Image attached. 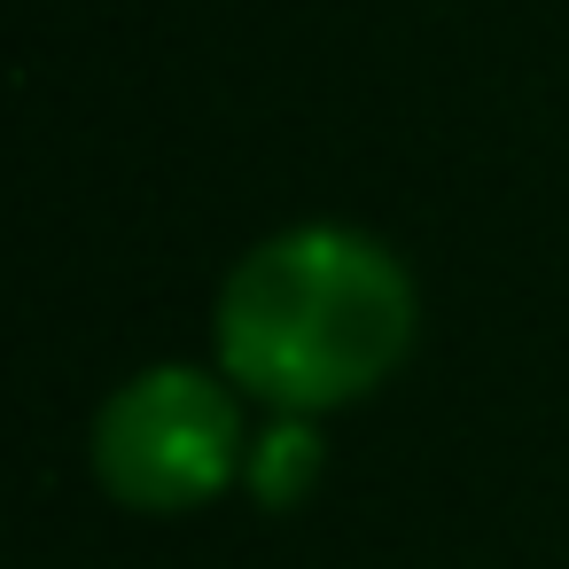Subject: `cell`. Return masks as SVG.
I'll list each match as a JSON object with an SVG mask.
<instances>
[{
	"label": "cell",
	"instance_id": "obj_1",
	"mask_svg": "<svg viewBox=\"0 0 569 569\" xmlns=\"http://www.w3.org/2000/svg\"><path fill=\"white\" fill-rule=\"evenodd\" d=\"M413 336V297L406 273L390 266L382 242L343 234V227H305L266 242L234 289H227V367L281 398V406H328L375 382Z\"/></svg>",
	"mask_w": 569,
	"mask_h": 569
},
{
	"label": "cell",
	"instance_id": "obj_2",
	"mask_svg": "<svg viewBox=\"0 0 569 569\" xmlns=\"http://www.w3.org/2000/svg\"><path fill=\"white\" fill-rule=\"evenodd\" d=\"M234 468V406L203 375H149L102 413V476L141 507H188Z\"/></svg>",
	"mask_w": 569,
	"mask_h": 569
},
{
	"label": "cell",
	"instance_id": "obj_3",
	"mask_svg": "<svg viewBox=\"0 0 569 569\" xmlns=\"http://www.w3.org/2000/svg\"><path fill=\"white\" fill-rule=\"evenodd\" d=\"M297 476H312V437H305V429H273L266 452H258V491H266V499H289Z\"/></svg>",
	"mask_w": 569,
	"mask_h": 569
}]
</instances>
